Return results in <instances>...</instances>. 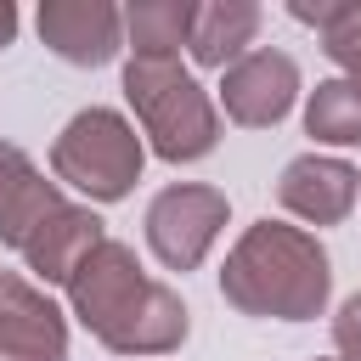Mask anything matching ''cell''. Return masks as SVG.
I'll return each mask as SVG.
<instances>
[{
    "instance_id": "cell-1",
    "label": "cell",
    "mask_w": 361,
    "mask_h": 361,
    "mask_svg": "<svg viewBox=\"0 0 361 361\" xmlns=\"http://www.w3.org/2000/svg\"><path fill=\"white\" fill-rule=\"evenodd\" d=\"M73 322L113 355H169L186 344V305L169 282L147 276L130 243L107 237L68 282Z\"/></svg>"
},
{
    "instance_id": "cell-2",
    "label": "cell",
    "mask_w": 361,
    "mask_h": 361,
    "mask_svg": "<svg viewBox=\"0 0 361 361\" xmlns=\"http://www.w3.org/2000/svg\"><path fill=\"white\" fill-rule=\"evenodd\" d=\"M220 293L243 316L316 322L333 299V265L316 231L288 220H254L220 265Z\"/></svg>"
},
{
    "instance_id": "cell-3",
    "label": "cell",
    "mask_w": 361,
    "mask_h": 361,
    "mask_svg": "<svg viewBox=\"0 0 361 361\" xmlns=\"http://www.w3.org/2000/svg\"><path fill=\"white\" fill-rule=\"evenodd\" d=\"M124 102L164 164H197L220 147V107L192 68H180V56H130Z\"/></svg>"
},
{
    "instance_id": "cell-4",
    "label": "cell",
    "mask_w": 361,
    "mask_h": 361,
    "mask_svg": "<svg viewBox=\"0 0 361 361\" xmlns=\"http://www.w3.org/2000/svg\"><path fill=\"white\" fill-rule=\"evenodd\" d=\"M141 164H147V147L118 107H85L51 141V175L62 186L85 192L90 203L130 197L135 180H141Z\"/></svg>"
},
{
    "instance_id": "cell-5",
    "label": "cell",
    "mask_w": 361,
    "mask_h": 361,
    "mask_svg": "<svg viewBox=\"0 0 361 361\" xmlns=\"http://www.w3.org/2000/svg\"><path fill=\"white\" fill-rule=\"evenodd\" d=\"M226 192L220 186H203V180H180V186H164L152 203H147V248L164 271H197L214 248V237L226 231Z\"/></svg>"
},
{
    "instance_id": "cell-6",
    "label": "cell",
    "mask_w": 361,
    "mask_h": 361,
    "mask_svg": "<svg viewBox=\"0 0 361 361\" xmlns=\"http://www.w3.org/2000/svg\"><path fill=\"white\" fill-rule=\"evenodd\" d=\"M299 102V62L276 45H254L243 62L220 73V107L243 130H271Z\"/></svg>"
},
{
    "instance_id": "cell-7",
    "label": "cell",
    "mask_w": 361,
    "mask_h": 361,
    "mask_svg": "<svg viewBox=\"0 0 361 361\" xmlns=\"http://www.w3.org/2000/svg\"><path fill=\"white\" fill-rule=\"evenodd\" d=\"M0 361H68V316L23 271H0Z\"/></svg>"
},
{
    "instance_id": "cell-8",
    "label": "cell",
    "mask_w": 361,
    "mask_h": 361,
    "mask_svg": "<svg viewBox=\"0 0 361 361\" xmlns=\"http://www.w3.org/2000/svg\"><path fill=\"white\" fill-rule=\"evenodd\" d=\"M355 197H361V169L350 158L299 152L276 175V203L293 220H305V226H338V220H350Z\"/></svg>"
},
{
    "instance_id": "cell-9",
    "label": "cell",
    "mask_w": 361,
    "mask_h": 361,
    "mask_svg": "<svg viewBox=\"0 0 361 361\" xmlns=\"http://www.w3.org/2000/svg\"><path fill=\"white\" fill-rule=\"evenodd\" d=\"M39 39L73 68H107L124 51V11L113 0H45Z\"/></svg>"
},
{
    "instance_id": "cell-10",
    "label": "cell",
    "mask_w": 361,
    "mask_h": 361,
    "mask_svg": "<svg viewBox=\"0 0 361 361\" xmlns=\"http://www.w3.org/2000/svg\"><path fill=\"white\" fill-rule=\"evenodd\" d=\"M102 243H107L102 214H96V209H85V203H62L56 214H45V220L28 231V243H23L17 254H23V265H28L39 282L68 288V282H73V271H79Z\"/></svg>"
},
{
    "instance_id": "cell-11",
    "label": "cell",
    "mask_w": 361,
    "mask_h": 361,
    "mask_svg": "<svg viewBox=\"0 0 361 361\" xmlns=\"http://www.w3.org/2000/svg\"><path fill=\"white\" fill-rule=\"evenodd\" d=\"M62 203H68L62 186L45 180L17 141H0V243H6V248H23L28 231H34L45 214H56Z\"/></svg>"
},
{
    "instance_id": "cell-12",
    "label": "cell",
    "mask_w": 361,
    "mask_h": 361,
    "mask_svg": "<svg viewBox=\"0 0 361 361\" xmlns=\"http://www.w3.org/2000/svg\"><path fill=\"white\" fill-rule=\"evenodd\" d=\"M254 34H259V6H254V0H203L186 51H192L197 68H220V73H226L231 62L248 56Z\"/></svg>"
},
{
    "instance_id": "cell-13",
    "label": "cell",
    "mask_w": 361,
    "mask_h": 361,
    "mask_svg": "<svg viewBox=\"0 0 361 361\" xmlns=\"http://www.w3.org/2000/svg\"><path fill=\"white\" fill-rule=\"evenodd\" d=\"M192 23H197V0H135V6H124L130 56H180V45L192 39Z\"/></svg>"
},
{
    "instance_id": "cell-14",
    "label": "cell",
    "mask_w": 361,
    "mask_h": 361,
    "mask_svg": "<svg viewBox=\"0 0 361 361\" xmlns=\"http://www.w3.org/2000/svg\"><path fill=\"white\" fill-rule=\"evenodd\" d=\"M305 135L322 147H361V85L355 79H322L305 102Z\"/></svg>"
},
{
    "instance_id": "cell-15",
    "label": "cell",
    "mask_w": 361,
    "mask_h": 361,
    "mask_svg": "<svg viewBox=\"0 0 361 361\" xmlns=\"http://www.w3.org/2000/svg\"><path fill=\"white\" fill-rule=\"evenodd\" d=\"M333 350L338 361H361V293H350L333 316Z\"/></svg>"
},
{
    "instance_id": "cell-16",
    "label": "cell",
    "mask_w": 361,
    "mask_h": 361,
    "mask_svg": "<svg viewBox=\"0 0 361 361\" xmlns=\"http://www.w3.org/2000/svg\"><path fill=\"white\" fill-rule=\"evenodd\" d=\"M11 39H17V6H11V0H0V51H6Z\"/></svg>"
}]
</instances>
